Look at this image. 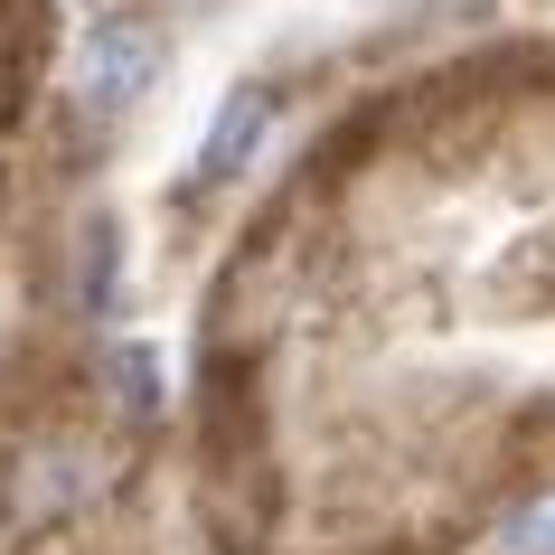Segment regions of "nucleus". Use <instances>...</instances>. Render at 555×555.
I'll list each match as a JSON object with an SVG mask.
<instances>
[{"label":"nucleus","mask_w":555,"mask_h":555,"mask_svg":"<svg viewBox=\"0 0 555 555\" xmlns=\"http://www.w3.org/2000/svg\"><path fill=\"white\" fill-rule=\"evenodd\" d=\"M94 499V452L86 442H29L10 480H0V527L10 537H29V527H57L66 508H86Z\"/></svg>","instance_id":"obj_1"},{"label":"nucleus","mask_w":555,"mask_h":555,"mask_svg":"<svg viewBox=\"0 0 555 555\" xmlns=\"http://www.w3.org/2000/svg\"><path fill=\"white\" fill-rule=\"evenodd\" d=\"M151 76H160V38H151L142 20H104V29L86 38V57H76V86H86L94 114H122V104H142Z\"/></svg>","instance_id":"obj_2"},{"label":"nucleus","mask_w":555,"mask_h":555,"mask_svg":"<svg viewBox=\"0 0 555 555\" xmlns=\"http://www.w3.org/2000/svg\"><path fill=\"white\" fill-rule=\"evenodd\" d=\"M263 122H273V94H263V86H235L227 104H217V122H207V142H198V179H207V189H217V179H235L245 160H255Z\"/></svg>","instance_id":"obj_3"},{"label":"nucleus","mask_w":555,"mask_h":555,"mask_svg":"<svg viewBox=\"0 0 555 555\" xmlns=\"http://www.w3.org/2000/svg\"><path fill=\"white\" fill-rule=\"evenodd\" d=\"M86 301H94V311L114 301V227H94V235H86Z\"/></svg>","instance_id":"obj_4"},{"label":"nucleus","mask_w":555,"mask_h":555,"mask_svg":"<svg viewBox=\"0 0 555 555\" xmlns=\"http://www.w3.org/2000/svg\"><path fill=\"white\" fill-rule=\"evenodd\" d=\"M537 537H546V546H555V518H546V527H537Z\"/></svg>","instance_id":"obj_5"}]
</instances>
